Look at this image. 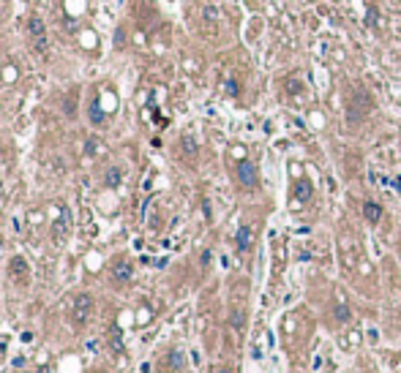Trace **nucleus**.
I'll list each match as a JSON object with an SVG mask.
<instances>
[{
    "label": "nucleus",
    "instance_id": "1",
    "mask_svg": "<svg viewBox=\"0 0 401 373\" xmlns=\"http://www.w3.org/2000/svg\"><path fill=\"white\" fill-rule=\"evenodd\" d=\"M90 313H93V297L82 291V295H77V297H74L71 316H74V322H77V324H88Z\"/></svg>",
    "mask_w": 401,
    "mask_h": 373
},
{
    "label": "nucleus",
    "instance_id": "2",
    "mask_svg": "<svg viewBox=\"0 0 401 373\" xmlns=\"http://www.w3.org/2000/svg\"><path fill=\"white\" fill-rule=\"evenodd\" d=\"M235 174H238V182L243 188H257L259 185V172L251 161H240L235 166Z\"/></svg>",
    "mask_w": 401,
    "mask_h": 373
},
{
    "label": "nucleus",
    "instance_id": "3",
    "mask_svg": "<svg viewBox=\"0 0 401 373\" xmlns=\"http://www.w3.org/2000/svg\"><path fill=\"white\" fill-rule=\"evenodd\" d=\"M131 275H134L131 261H126L123 256L115 259V264H112V278H115V281L117 283H126V281H131Z\"/></svg>",
    "mask_w": 401,
    "mask_h": 373
},
{
    "label": "nucleus",
    "instance_id": "4",
    "mask_svg": "<svg viewBox=\"0 0 401 373\" xmlns=\"http://www.w3.org/2000/svg\"><path fill=\"white\" fill-rule=\"evenodd\" d=\"M363 218H366L371 226H377V224L382 221V204L374 202V199H366V202H363Z\"/></svg>",
    "mask_w": 401,
    "mask_h": 373
},
{
    "label": "nucleus",
    "instance_id": "5",
    "mask_svg": "<svg viewBox=\"0 0 401 373\" xmlns=\"http://www.w3.org/2000/svg\"><path fill=\"white\" fill-rule=\"evenodd\" d=\"M251 243H254V232H251V226H240L238 234H235V248L240 253H246L251 248Z\"/></svg>",
    "mask_w": 401,
    "mask_h": 373
},
{
    "label": "nucleus",
    "instance_id": "6",
    "mask_svg": "<svg viewBox=\"0 0 401 373\" xmlns=\"http://www.w3.org/2000/svg\"><path fill=\"white\" fill-rule=\"evenodd\" d=\"M123 182V169L120 166H109V169L104 172V185L107 188H117Z\"/></svg>",
    "mask_w": 401,
    "mask_h": 373
},
{
    "label": "nucleus",
    "instance_id": "7",
    "mask_svg": "<svg viewBox=\"0 0 401 373\" xmlns=\"http://www.w3.org/2000/svg\"><path fill=\"white\" fill-rule=\"evenodd\" d=\"M9 270H11V275H19L22 281H25L28 273H30V270H28V261L22 259V256H14V259H11V264H9Z\"/></svg>",
    "mask_w": 401,
    "mask_h": 373
},
{
    "label": "nucleus",
    "instance_id": "8",
    "mask_svg": "<svg viewBox=\"0 0 401 373\" xmlns=\"http://www.w3.org/2000/svg\"><path fill=\"white\" fill-rule=\"evenodd\" d=\"M167 365H169L172 370H183V365H186L183 352H180V349H172V352L167 354Z\"/></svg>",
    "mask_w": 401,
    "mask_h": 373
},
{
    "label": "nucleus",
    "instance_id": "9",
    "mask_svg": "<svg viewBox=\"0 0 401 373\" xmlns=\"http://www.w3.org/2000/svg\"><path fill=\"white\" fill-rule=\"evenodd\" d=\"M311 194H314L311 182L300 180V182H297V185H295V199H297V202H306V199H311Z\"/></svg>",
    "mask_w": 401,
    "mask_h": 373
},
{
    "label": "nucleus",
    "instance_id": "10",
    "mask_svg": "<svg viewBox=\"0 0 401 373\" xmlns=\"http://www.w3.org/2000/svg\"><path fill=\"white\" fill-rule=\"evenodd\" d=\"M28 30H30V36L33 38H44V19H38V17H30L28 19Z\"/></svg>",
    "mask_w": 401,
    "mask_h": 373
},
{
    "label": "nucleus",
    "instance_id": "11",
    "mask_svg": "<svg viewBox=\"0 0 401 373\" xmlns=\"http://www.w3.org/2000/svg\"><path fill=\"white\" fill-rule=\"evenodd\" d=\"M333 316H336V322H349L352 319V311H349L347 303H339V305L333 308Z\"/></svg>",
    "mask_w": 401,
    "mask_h": 373
},
{
    "label": "nucleus",
    "instance_id": "12",
    "mask_svg": "<svg viewBox=\"0 0 401 373\" xmlns=\"http://www.w3.org/2000/svg\"><path fill=\"white\" fill-rule=\"evenodd\" d=\"M66 229H68V216H66V218H63V224H60V221H58V224H55V226H52V234H55V243H60V240H63V237H66Z\"/></svg>",
    "mask_w": 401,
    "mask_h": 373
},
{
    "label": "nucleus",
    "instance_id": "13",
    "mask_svg": "<svg viewBox=\"0 0 401 373\" xmlns=\"http://www.w3.org/2000/svg\"><path fill=\"white\" fill-rule=\"evenodd\" d=\"M90 120L96 125L104 123V115H101V109H98V101H93V104H90Z\"/></svg>",
    "mask_w": 401,
    "mask_h": 373
},
{
    "label": "nucleus",
    "instance_id": "14",
    "mask_svg": "<svg viewBox=\"0 0 401 373\" xmlns=\"http://www.w3.org/2000/svg\"><path fill=\"white\" fill-rule=\"evenodd\" d=\"M224 90H227V96H240V85L235 82V79H227Z\"/></svg>",
    "mask_w": 401,
    "mask_h": 373
},
{
    "label": "nucleus",
    "instance_id": "15",
    "mask_svg": "<svg viewBox=\"0 0 401 373\" xmlns=\"http://www.w3.org/2000/svg\"><path fill=\"white\" fill-rule=\"evenodd\" d=\"M183 150H186V155H194L196 153V142L191 137H183Z\"/></svg>",
    "mask_w": 401,
    "mask_h": 373
},
{
    "label": "nucleus",
    "instance_id": "16",
    "mask_svg": "<svg viewBox=\"0 0 401 373\" xmlns=\"http://www.w3.org/2000/svg\"><path fill=\"white\" fill-rule=\"evenodd\" d=\"M85 150H88V155H93L98 150V139H88V145H85Z\"/></svg>",
    "mask_w": 401,
    "mask_h": 373
},
{
    "label": "nucleus",
    "instance_id": "17",
    "mask_svg": "<svg viewBox=\"0 0 401 373\" xmlns=\"http://www.w3.org/2000/svg\"><path fill=\"white\" fill-rule=\"evenodd\" d=\"M36 373H52V368H49V365H41V368H38Z\"/></svg>",
    "mask_w": 401,
    "mask_h": 373
},
{
    "label": "nucleus",
    "instance_id": "18",
    "mask_svg": "<svg viewBox=\"0 0 401 373\" xmlns=\"http://www.w3.org/2000/svg\"><path fill=\"white\" fill-rule=\"evenodd\" d=\"M216 373H235V370H230V368H221V370H216Z\"/></svg>",
    "mask_w": 401,
    "mask_h": 373
}]
</instances>
